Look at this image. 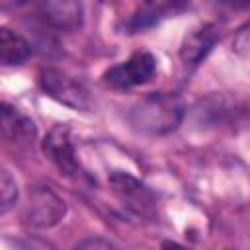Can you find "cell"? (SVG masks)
Wrapping results in <instances>:
<instances>
[{"mask_svg":"<svg viewBox=\"0 0 250 250\" xmlns=\"http://www.w3.org/2000/svg\"><path fill=\"white\" fill-rule=\"evenodd\" d=\"M186 113L184 102L176 94L154 92L145 96L129 113L135 131L145 135H168L178 129Z\"/></svg>","mask_w":250,"mask_h":250,"instance_id":"1","label":"cell"},{"mask_svg":"<svg viewBox=\"0 0 250 250\" xmlns=\"http://www.w3.org/2000/svg\"><path fill=\"white\" fill-rule=\"evenodd\" d=\"M66 213L64 201L47 186H33L23 207V221L33 229H51Z\"/></svg>","mask_w":250,"mask_h":250,"instance_id":"2","label":"cell"},{"mask_svg":"<svg viewBox=\"0 0 250 250\" xmlns=\"http://www.w3.org/2000/svg\"><path fill=\"white\" fill-rule=\"evenodd\" d=\"M39 84L47 96L64 104L72 109H88L90 107V92L88 88L74 76L59 70V68H43L39 74Z\"/></svg>","mask_w":250,"mask_h":250,"instance_id":"3","label":"cell"},{"mask_svg":"<svg viewBox=\"0 0 250 250\" xmlns=\"http://www.w3.org/2000/svg\"><path fill=\"white\" fill-rule=\"evenodd\" d=\"M156 72V59L146 51L133 53L127 61L111 66L104 74V82L117 90H127L148 82Z\"/></svg>","mask_w":250,"mask_h":250,"instance_id":"4","label":"cell"},{"mask_svg":"<svg viewBox=\"0 0 250 250\" xmlns=\"http://www.w3.org/2000/svg\"><path fill=\"white\" fill-rule=\"evenodd\" d=\"M109 186L121 205L139 215V217H152L154 215V193L137 178L127 172H113L109 176Z\"/></svg>","mask_w":250,"mask_h":250,"instance_id":"5","label":"cell"},{"mask_svg":"<svg viewBox=\"0 0 250 250\" xmlns=\"http://www.w3.org/2000/svg\"><path fill=\"white\" fill-rule=\"evenodd\" d=\"M43 150L45 154L55 162V166L61 170L64 176H76L80 172V164L76 158V150L70 139V131L66 125H55L45 141H43Z\"/></svg>","mask_w":250,"mask_h":250,"instance_id":"6","label":"cell"},{"mask_svg":"<svg viewBox=\"0 0 250 250\" xmlns=\"http://www.w3.org/2000/svg\"><path fill=\"white\" fill-rule=\"evenodd\" d=\"M39 14L47 25L61 31H74L82 25L84 10L80 2L62 0V2H43L39 6Z\"/></svg>","mask_w":250,"mask_h":250,"instance_id":"7","label":"cell"},{"mask_svg":"<svg viewBox=\"0 0 250 250\" xmlns=\"http://www.w3.org/2000/svg\"><path fill=\"white\" fill-rule=\"evenodd\" d=\"M219 41V29L215 25H203L191 31L180 49V59L186 66H197Z\"/></svg>","mask_w":250,"mask_h":250,"instance_id":"8","label":"cell"},{"mask_svg":"<svg viewBox=\"0 0 250 250\" xmlns=\"http://www.w3.org/2000/svg\"><path fill=\"white\" fill-rule=\"evenodd\" d=\"M35 123L16 107L2 104V135L8 143L29 145L35 139Z\"/></svg>","mask_w":250,"mask_h":250,"instance_id":"9","label":"cell"},{"mask_svg":"<svg viewBox=\"0 0 250 250\" xmlns=\"http://www.w3.org/2000/svg\"><path fill=\"white\" fill-rule=\"evenodd\" d=\"M31 55V45L25 37H21L20 33L2 27L0 29V62L4 66H12V64H21L23 61H27Z\"/></svg>","mask_w":250,"mask_h":250,"instance_id":"10","label":"cell"},{"mask_svg":"<svg viewBox=\"0 0 250 250\" xmlns=\"http://www.w3.org/2000/svg\"><path fill=\"white\" fill-rule=\"evenodd\" d=\"M184 8H186L184 4H146L125 21V29H127V33L141 31L145 27L154 25L158 20H162L178 10H184Z\"/></svg>","mask_w":250,"mask_h":250,"instance_id":"11","label":"cell"},{"mask_svg":"<svg viewBox=\"0 0 250 250\" xmlns=\"http://www.w3.org/2000/svg\"><path fill=\"white\" fill-rule=\"evenodd\" d=\"M0 197H2V203H0V211L2 213H8L10 207L16 203L18 199V186H16V180L12 178V174L4 168L2 174H0Z\"/></svg>","mask_w":250,"mask_h":250,"instance_id":"12","label":"cell"},{"mask_svg":"<svg viewBox=\"0 0 250 250\" xmlns=\"http://www.w3.org/2000/svg\"><path fill=\"white\" fill-rule=\"evenodd\" d=\"M74 250H117V248L102 238H86L80 244H76Z\"/></svg>","mask_w":250,"mask_h":250,"instance_id":"13","label":"cell"},{"mask_svg":"<svg viewBox=\"0 0 250 250\" xmlns=\"http://www.w3.org/2000/svg\"><path fill=\"white\" fill-rule=\"evenodd\" d=\"M162 250H188V248H186V246H182V244H178V242L166 240V242H162Z\"/></svg>","mask_w":250,"mask_h":250,"instance_id":"14","label":"cell"}]
</instances>
